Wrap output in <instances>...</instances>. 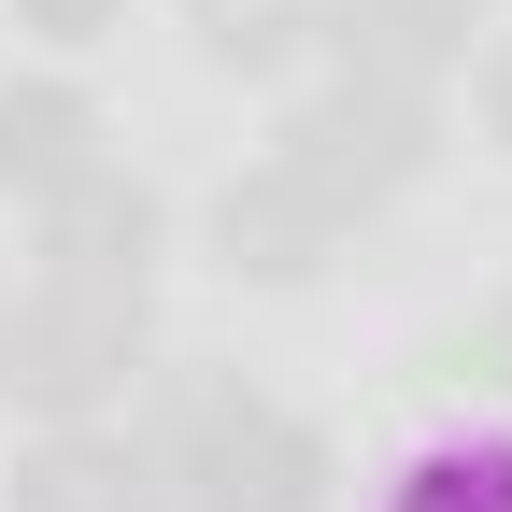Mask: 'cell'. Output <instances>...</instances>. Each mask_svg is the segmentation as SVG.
<instances>
[{"instance_id":"1","label":"cell","mask_w":512,"mask_h":512,"mask_svg":"<svg viewBox=\"0 0 512 512\" xmlns=\"http://www.w3.org/2000/svg\"><path fill=\"white\" fill-rule=\"evenodd\" d=\"M157 484L185 512H313V484H328V456L271 413V399H242V384H185L171 399V456Z\"/></svg>"},{"instance_id":"2","label":"cell","mask_w":512,"mask_h":512,"mask_svg":"<svg viewBox=\"0 0 512 512\" xmlns=\"http://www.w3.org/2000/svg\"><path fill=\"white\" fill-rule=\"evenodd\" d=\"M427 157V100L413 86H342V100H313L299 128H285V171L313 185V200H328V214H356V200H384V185H399Z\"/></svg>"},{"instance_id":"3","label":"cell","mask_w":512,"mask_h":512,"mask_svg":"<svg viewBox=\"0 0 512 512\" xmlns=\"http://www.w3.org/2000/svg\"><path fill=\"white\" fill-rule=\"evenodd\" d=\"M128 328H143V313H114V299H72V285H29L15 313H0V399L86 413L100 384L128 370Z\"/></svg>"},{"instance_id":"4","label":"cell","mask_w":512,"mask_h":512,"mask_svg":"<svg viewBox=\"0 0 512 512\" xmlns=\"http://www.w3.org/2000/svg\"><path fill=\"white\" fill-rule=\"evenodd\" d=\"M57 271L43 285H72V299H114V313H143V256H157V200L143 185H114V171H86L72 200H57Z\"/></svg>"},{"instance_id":"5","label":"cell","mask_w":512,"mask_h":512,"mask_svg":"<svg viewBox=\"0 0 512 512\" xmlns=\"http://www.w3.org/2000/svg\"><path fill=\"white\" fill-rule=\"evenodd\" d=\"M100 171V114L72 86H15L0 100V185H29V200H72Z\"/></svg>"},{"instance_id":"6","label":"cell","mask_w":512,"mask_h":512,"mask_svg":"<svg viewBox=\"0 0 512 512\" xmlns=\"http://www.w3.org/2000/svg\"><path fill=\"white\" fill-rule=\"evenodd\" d=\"M214 228H228V256H242V271H313V256H328V242H342V214H328V200H313V185H299L285 157H271V171H242Z\"/></svg>"},{"instance_id":"7","label":"cell","mask_w":512,"mask_h":512,"mask_svg":"<svg viewBox=\"0 0 512 512\" xmlns=\"http://www.w3.org/2000/svg\"><path fill=\"white\" fill-rule=\"evenodd\" d=\"M328 15L356 29V72H370V86H413V72H441V57H456L470 0H328Z\"/></svg>"},{"instance_id":"8","label":"cell","mask_w":512,"mask_h":512,"mask_svg":"<svg viewBox=\"0 0 512 512\" xmlns=\"http://www.w3.org/2000/svg\"><path fill=\"white\" fill-rule=\"evenodd\" d=\"M157 456H128V441H57V456L15 484V512H143Z\"/></svg>"},{"instance_id":"9","label":"cell","mask_w":512,"mask_h":512,"mask_svg":"<svg viewBox=\"0 0 512 512\" xmlns=\"http://www.w3.org/2000/svg\"><path fill=\"white\" fill-rule=\"evenodd\" d=\"M384 512H512V441H441V456H413Z\"/></svg>"},{"instance_id":"10","label":"cell","mask_w":512,"mask_h":512,"mask_svg":"<svg viewBox=\"0 0 512 512\" xmlns=\"http://www.w3.org/2000/svg\"><path fill=\"white\" fill-rule=\"evenodd\" d=\"M299 29H328V0H200V43L242 57V72H271Z\"/></svg>"},{"instance_id":"11","label":"cell","mask_w":512,"mask_h":512,"mask_svg":"<svg viewBox=\"0 0 512 512\" xmlns=\"http://www.w3.org/2000/svg\"><path fill=\"white\" fill-rule=\"evenodd\" d=\"M29 29H57V43H86V29H114V0H29Z\"/></svg>"},{"instance_id":"12","label":"cell","mask_w":512,"mask_h":512,"mask_svg":"<svg viewBox=\"0 0 512 512\" xmlns=\"http://www.w3.org/2000/svg\"><path fill=\"white\" fill-rule=\"evenodd\" d=\"M484 128L512 143V43H498V72H484Z\"/></svg>"}]
</instances>
